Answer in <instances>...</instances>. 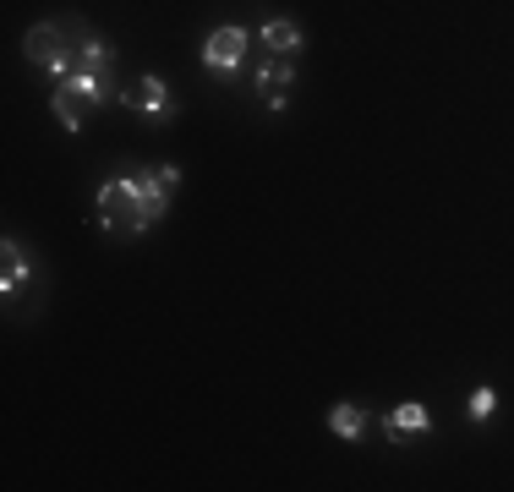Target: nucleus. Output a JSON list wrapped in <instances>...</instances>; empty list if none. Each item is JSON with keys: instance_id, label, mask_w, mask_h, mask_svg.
Returning a JSON list of instances; mask_svg holds the SVG:
<instances>
[{"instance_id": "f257e3e1", "label": "nucleus", "mask_w": 514, "mask_h": 492, "mask_svg": "<svg viewBox=\"0 0 514 492\" xmlns=\"http://www.w3.org/2000/svg\"><path fill=\"white\" fill-rule=\"evenodd\" d=\"M88 39V22L83 17H50V22H33L28 39H22V55L33 66H44L55 82H66L77 72V44Z\"/></svg>"}, {"instance_id": "f03ea898", "label": "nucleus", "mask_w": 514, "mask_h": 492, "mask_svg": "<svg viewBox=\"0 0 514 492\" xmlns=\"http://www.w3.org/2000/svg\"><path fill=\"white\" fill-rule=\"evenodd\" d=\"M99 225L110 236H143V203H137V175H115L99 186Z\"/></svg>"}, {"instance_id": "7ed1b4c3", "label": "nucleus", "mask_w": 514, "mask_h": 492, "mask_svg": "<svg viewBox=\"0 0 514 492\" xmlns=\"http://www.w3.org/2000/svg\"><path fill=\"white\" fill-rule=\"evenodd\" d=\"M175 186H181V170H175V164H165V170H143V175H137V203H143V225H159V219L170 214Z\"/></svg>"}, {"instance_id": "20e7f679", "label": "nucleus", "mask_w": 514, "mask_h": 492, "mask_svg": "<svg viewBox=\"0 0 514 492\" xmlns=\"http://www.w3.org/2000/svg\"><path fill=\"white\" fill-rule=\"evenodd\" d=\"M247 28H236V22H230V28H219V33H208V44H203V66L208 72H236L241 61H247Z\"/></svg>"}, {"instance_id": "39448f33", "label": "nucleus", "mask_w": 514, "mask_h": 492, "mask_svg": "<svg viewBox=\"0 0 514 492\" xmlns=\"http://www.w3.org/2000/svg\"><path fill=\"white\" fill-rule=\"evenodd\" d=\"M121 99L137 104L143 115H154V121H170V115H175V99H170V88L159 77H137L132 88H121Z\"/></svg>"}, {"instance_id": "423d86ee", "label": "nucleus", "mask_w": 514, "mask_h": 492, "mask_svg": "<svg viewBox=\"0 0 514 492\" xmlns=\"http://www.w3.org/2000/svg\"><path fill=\"white\" fill-rule=\"evenodd\" d=\"M257 88H263L268 110H285V99H290L285 88H296V66H290L285 55H279V61H268V66H257Z\"/></svg>"}, {"instance_id": "0eeeda50", "label": "nucleus", "mask_w": 514, "mask_h": 492, "mask_svg": "<svg viewBox=\"0 0 514 492\" xmlns=\"http://www.w3.org/2000/svg\"><path fill=\"white\" fill-rule=\"evenodd\" d=\"M28 274H33V263H28V252H22V241L6 236V241H0V290H6V296H17V285Z\"/></svg>"}, {"instance_id": "6e6552de", "label": "nucleus", "mask_w": 514, "mask_h": 492, "mask_svg": "<svg viewBox=\"0 0 514 492\" xmlns=\"http://www.w3.org/2000/svg\"><path fill=\"white\" fill-rule=\"evenodd\" d=\"M61 88H72L83 104H115V77L110 72H72Z\"/></svg>"}, {"instance_id": "1a4fd4ad", "label": "nucleus", "mask_w": 514, "mask_h": 492, "mask_svg": "<svg viewBox=\"0 0 514 492\" xmlns=\"http://www.w3.org/2000/svg\"><path fill=\"white\" fill-rule=\"evenodd\" d=\"M367 427H372V416L361 405H334L329 410V432H334V438H345V443L367 438Z\"/></svg>"}, {"instance_id": "9d476101", "label": "nucleus", "mask_w": 514, "mask_h": 492, "mask_svg": "<svg viewBox=\"0 0 514 492\" xmlns=\"http://www.w3.org/2000/svg\"><path fill=\"white\" fill-rule=\"evenodd\" d=\"M257 39H263L274 55H301V28H296L290 17H274V22H263V33H257Z\"/></svg>"}, {"instance_id": "9b49d317", "label": "nucleus", "mask_w": 514, "mask_h": 492, "mask_svg": "<svg viewBox=\"0 0 514 492\" xmlns=\"http://www.w3.org/2000/svg\"><path fill=\"white\" fill-rule=\"evenodd\" d=\"M427 427H432V416H427V405H416V400H405L389 416V438H400V432H427Z\"/></svg>"}, {"instance_id": "f8f14e48", "label": "nucleus", "mask_w": 514, "mask_h": 492, "mask_svg": "<svg viewBox=\"0 0 514 492\" xmlns=\"http://www.w3.org/2000/svg\"><path fill=\"white\" fill-rule=\"evenodd\" d=\"M77 72H110V44H104L99 33H88V39L77 44Z\"/></svg>"}, {"instance_id": "ddd939ff", "label": "nucleus", "mask_w": 514, "mask_h": 492, "mask_svg": "<svg viewBox=\"0 0 514 492\" xmlns=\"http://www.w3.org/2000/svg\"><path fill=\"white\" fill-rule=\"evenodd\" d=\"M50 110L61 115L66 132H83V99H77L72 88H55V93H50Z\"/></svg>"}, {"instance_id": "4468645a", "label": "nucleus", "mask_w": 514, "mask_h": 492, "mask_svg": "<svg viewBox=\"0 0 514 492\" xmlns=\"http://www.w3.org/2000/svg\"><path fill=\"white\" fill-rule=\"evenodd\" d=\"M493 405H498V394H493V389H476L465 410H471V421H487V416H493Z\"/></svg>"}]
</instances>
